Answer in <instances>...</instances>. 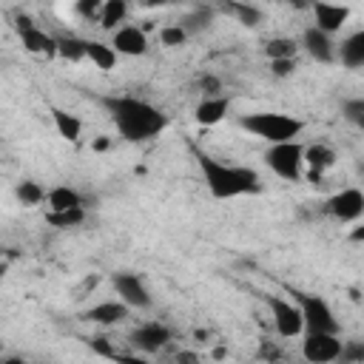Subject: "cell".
<instances>
[{
    "label": "cell",
    "mask_w": 364,
    "mask_h": 364,
    "mask_svg": "<svg viewBox=\"0 0 364 364\" xmlns=\"http://www.w3.org/2000/svg\"><path fill=\"white\" fill-rule=\"evenodd\" d=\"M100 105L108 111L117 134L125 142H148L168 128L165 111L148 100H139L131 94H108V97H100Z\"/></svg>",
    "instance_id": "obj_1"
},
{
    "label": "cell",
    "mask_w": 364,
    "mask_h": 364,
    "mask_svg": "<svg viewBox=\"0 0 364 364\" xmlns=\"http://www.w3.org/2000/svg\"><path fill=\"white\" fill-rule=\"evenodd\" d=\"M193 154H196L202 182L213 199H239V196H253L262 191V179L253 168L222 162L205 151H193Z\"/></svg>",
    "instance_id": "obj_2"
},
{
    "label": "cell",
    "mask_w": 364,
    "mask_h": 364,
    "mask_svg": "<svg viewBox=\"0 0 364 364\" xmlns=\"http://www.w3.org/2000/svg\"><path fill=\"white\" fill-rule=\"evenodd\" d=\"M239 128L264 139L267 145H282V142H296L299 134L304 131V122L282 111H256V114L239 117Z\"/></svg>",
    "instance_id": "obj_3"
},
{
    "label": "cell",
    "mask_w": 364,
    "mask_h": 364,
    "mask_svg": "<svg viewBox=\"0 0 364 364\" xmlns=\"http://www.w3.org/2000/svg\"><path fill=\"white\" fill-rule=\"evenodd\" d=\"M264 165L284 182H299L304 176V145L296 142H282V145H270L264 151Z\"/></svg>",
    "instance_id": "obj_4"
},
{
    "label": "cell",
    "mask_w": 364,
    "mask_h": 364,
    "mask_svg": "<svg viewBox=\"0 0 364 364\" xmlns=\"http://www.w3.org/2000/svg\"><path fill=\"white\" fill-rule=\"evenodd\" d=\"M293 301L301 310L304 333H338V318H336L333 307L327 304V299H321L316 293L293 290Z\"/></svg>",
    "instance_id": "obj_5"
},
{
    "label": "cell",
    "mask_w": 364,
    "mask_h": 364,
    "mask_svg": "<svg viewBox=\"0 0 364 364\" xmlns=\"http://www.w3.org/2000/svg\"><path fill=\"white\" fill-rule=\"evenodd\" d=\"M111 284H114V293L122 304H128L131 310H145L151 307V290L145 284V279L139 273H131V270H119L111 276Z\"/></svg>",
    "instance_id": "obj_6"
},
{
    "label": "cell",
    "mask_w": 364,
    "mask_h": 364,
    "mask_svg": "<svg viewBox=\"0 0 364 364\" xmlns=\"http://www.w3.org/2000/svg\"><path fill=\"white\" fill-rule=\"evenodd\" d=\"M341 336L338 333H304L301 336V355L310 364H336L341 355Z\"/></svg>",
    "instance_id": "obj_7"
},
{
    "label": "cell",
    "mask_w": 364,
    "mask_h": 364,
    "mask_svg": "<svg viewBox=\"0 0 364 364\" xmlns=\"http://www.w3.org/2000/svg\"><path fill=\"white\" fill-rule=\"evenodd\" d=\"M267 304H270V313H273V327L282 338L304 336V318H301V310H299L296 301H287L282 296H270Z\"/></svg>",
    "instance_id": "obj_8"
},
{
    "label": "cell",
    "mask_w": 364,
    "mask_h": 364,
    "mask_svg": "<svg viewBox=\"0 0 364 364\" xmlns=\"http://www.w3.org/2000/svg\"><path fill=\"white\" fill-rule=\"evenodd\" d=\"M324 210L338 222H358L364 216V191L361 188H341L324 202Z\"/></svg>",
    "instance_id": "obj_9"
},
{
    "label": "cell",
    "mask_w": 364,
    "mask_h": 364,
    "mask_svg": "<svg viewBox=\"0 0 364 364\" xmlns=\"http://www.w3.org/2000/svg\"><path fill=\"white\" fill-rule=\"evenodd\" d=\"M128 338H131V347L139 350V353H159L162 347H168V341L173 338V333L162 321H145V324L134 327Z\"/></svg>",
    "instance_id": "obj_10"
},
{
    "label": "cell",
    "mask_w": 364,
    "mask_h": 364,
    "mask_svg": "<svg viewBox=\"0 0 364 364\" xmlns=\"http://www.w3.org/2000/svg\"><path fill=\"white\" fill-rule=\"evenodd\" d=\"M17 34H20L26 51H31V54H46V57L57 54V37L48 34V31H43L40 26H34L28 17H20Z\"/></svg>",
    "instance_id": "obj_11"
},
{
    "label": "cell",
    "mask_w": 364,
    "mask_h": 364,
    "mask_svg": "<svg viewBox=\"0 0 364 364\" xmlns=\"http://www.w3.org/2000/svg\"><path fill=\"white\" fill-rule=\"evenodd\" d=\"M111 46H114V51H117L119 57H142V54L148 51V34H145V28L125 23L122 28L114 31Z\"/></svg>",
    "instance_id": "obj_12"
},
{
    "label": "cell",
    "mask_w": 364,
    "mask_h": 364,
    "mask_svg": "<svg viewBox=\"0 0 364 364\" xmlns=\"http://www.w3.org/2000/svg\"><path fill=\"white\" fill-rule=\"evenodd\" d=\"M301 48H304L316 63H333V60H336V51H338V46L333 43V37L324 34L321 28H316V26H307V28H304V34H301Z\"/></svg>",
    "instance_id": "obj_13"
},
{
    "label": "cell",
    "mask_w": 364,
    "mask_h": 364,
    "mask_svg": "<svg viewBox=\"0 0 364 364\" xmlns=\"http://www.w3.org/2000/svg\"><path fill=\"white\" fill-rule=\"evenodd\" d=\"M313 9V17H316V28H321L324 34H336L347 20H350V9L347 6H336V3H316L310 6Z\"/></svg>",
    "instance_id": "obj_14"
},
{
    "label": "cell",
    "mask_w": 364,
    "mask_h": 364,
    "mask_svg": "<svg viewBox=\"0 0 364 364\" xmlns=\"http://www.w3.org/2000/svg\"><path fill=\"white\" fill-rule=\"evenodd\" d=\"M128 313H131L128 304H122L119 299H108V301H100V304L88 307V310L82 313V318H85V321H94V324H102V327H111V324L125 321Z\"/></svg>",
    "instance_id": "obj_15"
},
{
    "label": "cell",
    "mask_w": 364,
    "mask_h": 364,
    "mask_svg": "<svg viewBox=\"0 0 364 364\" xmlns=\"http://www.w3.org/2000/svg\"><path fill=\"white\" fill-rule=\"evenodd\" d=\"M304 162H307V171H310L307 176L321 179V173L336 165V151L324 142H310V145H304Z\"/></svg>",
    "instance_id": "obj_16"
},
{
    "label": "cell",
    "mask_w": 364,
    "mask_h": 364,
    "mask_svg": "<svg viewBox=\"0 0 364 364\" xmlns=\"http://www.w3.org/2000/svg\"><path fill=\"white\" fill-rule=\"evenodd\" d=\"M336 60L344 68H364V28L347 34L336 51Z\"/></svg>",
    "instance_id": "obj_17"
},
{
    "label": "cell",
    "mask_w": 364,
    "mask_h": 364,
    "mask_svg": "<svg viewBox=\"0 0 364 364\" xmlns=\"http://www.w3.org/2000/svg\"><path fill=\"white\" fill-rule=\"evenodd\" d=\"M230 111V100L228 97H202L199 105L193 108V119L199 125H216L228 117Z\"/></svg>",
    "instance_id": "obj_18"
},
{
    "label": "cell",
    "mask_w": 364,
    "mask_h": 364,
    "mask_svg": "<svg viewBox=\"0 0 364 364\" xmlns=\"http://www.w3.org/2000/svg\"><path fill=\"white\" fill-rule=\"evenodd\" d=\"M46 202H48V210H54V213L85 208L82 193H80L77 188H71V185H54V188L46 193Z\"/></svg>",
    "instance_id": "obj_19"
},
{
    "label": "cell",
    "mask_w": 364,
    "mask_h": 364,
    "mask_svg": "<svg viewBox=\"0 0 364 364\" xmlns=\"http://www.w3.org/2000/svg\"><path fill=\"white\" fill-rule=\"evenodd\" d=\"M222 11L230 14L236 23H242L245 28H256V26L264 23V11L256 3H225Z\"/></svg>",
    "instance_id": "obj_20"
},
{
    "label": "cell",
    "mask_w": 364,
    "mask_h": 364,
    "mask_svg": "<svg viewBox=\"0 0 364 364\" xmlns=\"http://www.w3.org/2000/svg\"><path fill=\"white\" fill-rule=\"evenodd\" d=\"M213 17H216V9L213 6H193L182 20L179 26L188 31V34H199V31H208L213 26Z\"/></svg>",
    "instance_id": "obj_21"
},
{
    "label": "cell",
    "mask_w": 364,
    "mask_h": 364,
    "mask_svg": "<svg viewBox=\"0 0 364 364\" xmlns=\"http://www.w3.org/2000/svg\"><path fill=\"white\" fill-rule=\"evenodd\" d=\"M128 17V3L125 0H105L102 3V14H100V26L105 31H117L125 26Z\"/></svg>",
    "instance_id": "obj_22"
},
{
    "label": "cell",
    "mask_w": 364,
    "mask_h": 364,
    "mask_svg": "<svg viewBox=\"0 0 364 364\" xmlns=\"http://www.w3.org/2000/svg\"><path fill=\"white\" fill-rule=\"evenodd\" d=\"M51 119H54V128H57V134L63 136V139H68V142H77L80 139V134H82V122L74 117V114H68V111H63V108H51Z\"/></svg>",
    "instance_id": "obj_23"
},
{
    "label": "cell",
    "mask_w": 364,
    "mask_h": 364,
    "mask_svg": "<svg viewBox=\"0 0 364 364\" xmlns=\"http://www.w3.org/2000/svg\"><path fill=\"white\" fill-rule=\"evenodd\" d=\"M57 54L63 60H71V63L88 60V40H80L74 34H60L57 37Z\"/></svg>",
    "instance_id": "obj_24"
},
{
    "label": "cell",
    "mask_w": 364,
    "mask_h": 364,
    "mask_svg": "<svg viewBox=\"0 0 364 364\" xmlns=\"http://www.w3.org/2000/svg\"><path fill=\"white\" fill-rule=\"evenodd\" d=\"M88 60H91L97 68L111 71V68L117 65L119 54L114 51V46H111V43H102V40H88Z\"/></svg>",
    "instance_id": "obj_25"
},
{
    "label": "cell",
    "mask_w": 364,
    "mask_h": 364,
    "mask_svg": "<svg viewBox=\"0 0 364 364\" xmlns=\"http://www.w3.org/2000/svg\"><path fill=\"white\" fill-rule=\"evenodd\" d=\"M301 43H296L293 37H273L264 43V54L267 60H296V51H299Z\"/></svg>",
    "instance_id": "obj_26"
},
{
    "label": "cell",
    "mask_w": 364,
    "mask_h": 364,
    "mask_svg": "<svg viewBox=\"0 0 364 364\" xmlns=\"http://www.w3.org/2000/svg\"><path fill=\"white\" fill-rule=\"evenodd\" d=\"M14 193H17V199H20L26 208H34V205H40V202L46 199V193H48V191H43L34 179H23V182H17Z\"/></svg>",
    "instance_id": "obj_27"
},
{
    "label": "cell",
    "mask_w": 364,
    "mask_h": 364,
    "mask_svg": "<svg viewBox=\"0 0 364 364\" xmlns=\"http://www.w3.org/2000/svg\"><path fill=\"white\" fill-rule=\"evenodd\" d=\"M46 222L48 225H54V228H77V225H82L85 222V208H77V210H60V213H54V210H48L46 213Z\"/></svg>",
    "instance_id": "obj_28"
},
{
    "label": "cell",
    "mask_w": 364,
    "mask_h": 364,
    "mask_svg": "<svg viewBox=\"0 0 364 364\" xmlns=\"http://www.w3.org/2000/svg\"><path fill=\"white\" fill-rule=\"evenodd\" d=\"M188 37H191V34H188L179 23H171V26H162V28H159V43L168 46V48H179V46H185Z\"/></svg>",
    "instance_id": "obj_29"
},
{
    "label": "cell",
    "mask_w": 364,
    "mask_h": 364,
    "mask_svg": "<svg viewBox=\"0 0 364 364\" xmlns=\"http://www.w3.org/2000/svg\"><path fill=\"white\" fill-rule=\"evenodd\" d=\"M336 364H364V341L361 338H350L341 344V355Z\"/></svg>",
    "instance_id": "obj_30"
},
{
    "label": "cell",
    "mask_w": 364,
    "mask_h": 364,
    "mask_svg": "<svg viewBox=\"0 0 364 364\" xmlns=\"http://www.w3.org/2000/svg\"><path fill=\"white\" fill-rule=\"evenodd\" d=\"M341 117L353 125H358L364 119V97H347L341 100Z\"/></svg>",
    "instance_id": "obj_31"
},
{
    "label": "cell",
    "mask_w": 364,
    "mask_h": 364,
    "mask_svg": "<svg viewBox=\"0 0 364 364\" xmlns=\"http://www.w3.org/2000/svg\"><path fill=\"white\" fill-rule=\"evenodd\" d=\"M74 11H77L80 17H85V20H97V23H100L102 3H100V0H80V3H74Z\"/></svg>",
    "instance_id": "obj_32"
},
{
    "label": "cell",
    "mask_w": 364,
    "mask_h": 364,
    "mask_svg": "<svg viewBox=\"0 0 364 364\" xmlns=\"http://www.w3.org/2000/svg\"><path fill=\"white\" fill-rule=\"evenodd\" d=\"M199 88H202L205 97H222V94H219V91H222V80L213 77V74H202V77H199Z\"/></svg>",
    "instance_id": "obj_33"
},
{
    "label": "cell",
    "mask_w": 364,
    "mask_h": 364,
    "mask_svg": "<svg viewBox=\"0 0 364 364\" xmlns=\"http://www.w3.org/2000/svg\"><path fill=\"white\" fill-rule=\"evenodd\" d=\"M270 71H273V77H290L296 71V60H273Z\"/></svg>",
    "instance_id": "obj_34"
},
{
    "label": "cell",
    "mask_w": 364,
    "mask_h": 364,
    "mask_svg": "<svg viewBox=\"0 0 364 364\" xmlns=\"http://www.w3.org/2000/svg\"><path fill=\"white\" fill-rule=\"evenodd\" d=\"M108 361H114V364H151L148 358H142V355H136V353H114Z\"/></svg>",
    "instance_id": "obj_35"
},
{
    "label": "cell",
    "mask_w": 364,
    "mask_h": 364,
    "mask_svg": "<svg viewBox=\"0 0 364 364\" xmlns=\"http://www.w3.org/2000/svg\"><path fill=\"white\" fill-rule=\"evenodd\" d=\"M259 355H262L267 364H276V361H279V355H282V350H279L273 341H262V353H259Z\"/></svg>",
    "instance_id": "obj_36"
},
{
    "label": "cell",
    "mask_w": 364,
    "mask_h": 364,
    "mask_svg": "<svg viewBox=\"0 0 364 364\" xmlns=\"http://www.w3.org/2000/svg\"><path fill=\"white\" fill-rule=\"evenodd\" d=\"M176 364H202V358L193 350H179L176 353Z\"/></svg>",
    "instance_id": "obj_37"
},
{
    "label": "cell",
    "mask_w": 364,
    "mask_h": 364,
    "mask_svg": "<svg viewBox=\"0 0 364 364\" xmlns=\"http://www.w3.org/2000/svg\"><path fill=\"white\" fill-rule=\"evenodd\" d=\"M0 364H28V361H26L23 355H3Z\"/></svg>",
    "instance_id": "obj_38"
},
{
    "label": "cell",
    "mask_w": 364,
    "mask_h": 364,
    "mask_svg": "<svg viewBox=\"0 0 364 364\" xmlns=\"http://www.w3.org/2000/svg\"><path fill=\"white\" fill-rule=\"evenodd\" d=\"M350 239H353V242H361V239H364V228H355V230L350 233Z\"/></svg>",
    "instance_id": "obj_39"
},
{
    "label": "cell",
    "mask_w": 364,
    "mask_h": 364,
    "mask_svg": "<svg viewBox=\"0 0 364 364\" xmlns=\"http://www.w3.org/2000/svg\"><path fill=\"white\" fill-rule=\"evenodd\" d=\"M94 148H97V151H105V148H108V139H105V136H102V139H97V142H94Z\"/></svg>",
    "instance_id": "obj_40"
},
{
    "label": "cell",
    "mask_w": 364,
    "mask_h": 364,
    "mask_svg": "<svg viewBox=\"0 0 364 364\" xmlns=\"http://www.w3.org/2000/svg\"><path fill=\"white\" fill-rule=\"evenodd\" d=\"M355 168H358V173H361V176H364V162H358V165H355Z\"/></svg>",
    "instance_id": "obj_41"
},
{
    "label": "cell",
    "mask_w": 364,
    "mask_h": 364,
    "mask_svg": "<svg viewBox=\"0 0 364 364\" xmlns=\"http://www.w3.org/2000/svg\"><path fill=\"white\" fill-rule=\"evenodd\" d=\"M358 128H361V131H364V119H361V122H358Z\"/></svg>",
    "instance_id": "obj_42"
}]
</instances>
